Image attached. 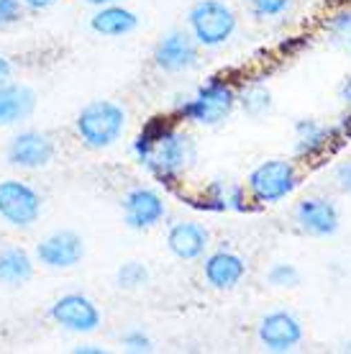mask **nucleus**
Listing matches in <instances>:
<instances>
[{
	"label": "nucleus",
	"mask_w": 351,
	"mask_h": 354,
	"mask_svg": "<svg viewBox=\"0 0 351 354\" xmlns=\"http://www.w3.org/2000/svg\"><path fill=\"white\" fill-rule=\"evenodd\" d=\"M131 151L136 162L157 183L177 190L182 177L198 162V144L187 131L177 129L169 118L157 115L133 139Z\"/></svg>",
	"instance_id": "f257e3e1"
},
{
	"label": "nucleus",
	"mask_w": 351,
	"mask_h": 354,
	"mask_svg": "<svg viewBox=\"0 0 351 354\" xmlns=\"http://www.w3.org/2000/svg\"><path fill=\"white\" fill-rule=\"evenodd\" d=\"M238 90L226 77H208L190 95L177 97L175 118L193 126H218L236 111Z\"/></svg>",
	"instance_id": "f03ea898"
},
{
	"label": "nucleus",
	"mask_w": 351,
	"mask_h": 354,
	"mask_svg": "<svg viewBox=\"0 0 351 354\" xmlns=\"http://www.w3.org/2000/svg\"><path fill=\"white\" fill-rule=\"evenodd\" d=\"M303 183L298 162L287 157H269L262 160L246 175V193L256 208L277 205L287 201Z\"/></svg>",
	"instance_id": "7ed1b4c3"
},
{
	"label": "nucleus",
	"mask_w": 351,
	"mask_h": 354,
	"mask_svg": "<svg viewBox=\"0 0 351 354\" xmlns=\"http://www.w3.org/2000/svg\"><path fill=\"white\" fill-rule=\"evenodd\" d=\"M126 126H129V115L115 100H90L77 113L75 131L88 149L100 151L121 142Z\"/></svg>",
	"instance_id": "20e7f679"
},
{
	"label": "nucleus",
	"mask_w": 351,
	"mask_h": 354,
	"mask_svg": "<svg viewBox=\"0 0 351 354\" xmlns=\"http://www.w3.org/2000/svg\"><path fill=\"white\" fill-rule=\"evenodd\" d=\"M238 28L236 10L223 0H198L187 10V31L200 49H218L229 44Z\"/></svg>",
	"instance_id": "39448f33"
},
{
	"label": "nucleus",
	"mask_w": 351,
	"mask_h": 354,
	"mask_svg": "<svg viewBox=\"0 0 351 354\" xmlns=\"http://www.w3.org/2000/svg\"><path fill=\"white\" fill-rule=\"evenodd\" d=\"M44 211V198L34 185L8 177L0 180V221L10 229H31L39 223Z\"/></svg>",
	"instance_id": "423d86ee"
},
{
	"label": "nucleus",
	"mask_w": 351,
	"mask_h": 354,
	"mask_svg": "<svg viewBox=\"0 0 351 354\" xmlns=\"http://www.w3.org/2000/svg\"><path fill=\"white\" fill-rule=\"evenodd\" d=\"M292 221H295L300 234H305L310 239H331L341 229V213L331 198L307 195L295 203Z\"/></svg>",
	"instance_id": "0eeeda50"
},
{
	"label": "nucleus",
	"mask_w": 351,
	"mask_h": 354,
	"mask_svg": "<svg viewBox=\"0 0 351 354\" xmlns=\"http://www.w3.org/2000/svg\"><path fill=\"white\" fill-rule=\"evenodd\" d=\"M49 319L70 334H95L103 324L97 303L82 292H64L49 308Z\"/></svg>",
	"instance_id": "6e6552de"
},
{
	"label": "nucleus",
	"mask_w": 351,
	"mask_h": 354,
	"mask_svg": "<svg viewBox=\"0 0 351 354\" xmlns=\"http://www.w3.org/2000/svg\"><path fill=\"white\" fill-rule=\"evenodd\" d=\"M200 64V46L190 31L172 28L154 46V67L164 75H184Z\"/></svg>",
	"instance_id": "1a4fd4ad"
},
{
	"label": "nucleus",
	"mask_w": 351,
	"mask_h": 354,
	"mask_svg": "<svg viewBox=\"0 0 351 354\" xmlns=\"http://www.w3.org/2000/svg\"><path fill=\"white\" fill-rule=\"evenodd\" d=\"M177 195L182 198V203L208 213H246L252 208L249 205L246 185H241L236 180H226V177L211 180L208 185L202 187L200 195H184V193H177Z\"/></svg>",
	"instance_id": "9d476101"
},
{
	"label": "nucleus",
	"mask_w": 351,
	"mask_h": 354,
	"mask_svg": "<svg viewBox=\"0 0 351 354\" xmlns=\"http://www.w3.org/2000/svg\"><path fill=\"white\" fill-rule=\"evenodd\" d=\"M256 339L267 352L290 354L303 344L305 328H303V321L292 310H269L267 316L259 319Z\"/></svg>",
	"instance_id": "9b49d317"
},
{
	"label": "nucleus",
	"mask_w": 351,
	"mask_h": 354,
	"mask_svg": "<svg viewBox=\"0 0 351 354\" xmlns=\"http://www.w3.org/2000/svg\"><path fill=\"white\" fill-rule=\"evenodd\" d=\"M123 223L131 231H149L164 221L167 201L164 195L149 185H136L121 198Z\"/></svg>",
	"instance_id": "f8f14e48"
},
{
	"label": "nucleus",
	"mask_w": 351,
	"mask_h": 354,
	"mask_svg": "<svg viewBox=\"0 0 351 354\" xmlns=\"http://www.w3.org/2000/svg\"><path fill=\"white\" fill-rule=\"evenodd\" d=\"M54 154H57V147H54L52 136L41 131H21L16 133L8 142V149H6V160H8L10 167L16 169H44L54 162Z\"/></svg>",
	"instance_id": "ddd939ff"
},
{
	"label": "nucleus",
	"mask_w": 351,
	"mask_h": 354,
	"mask_svg": "<svg viewBox=\"0 0 351 354\" xmlns=\"http://www.w3.org/2000/svg\"><path fill=\"white\" fill-rule=\"evenodd\" d=\"M34 257L46 270H72L85 257V241L77 231L59 229L36 244Z\"/></svg>",
	"instance_id": "4468645a"
},
{
	"label": "nucleus",
	"mask_w": 351,
	"mask_h": 354,
	"mask_svg": "<svg viewBox=\"0 0 351 354\" xmlns=\"http://www.w3.org/2000/svg\"><path fill=\"white\" fill-rule=\"evenodd\" d=\"M341 144L336 126L321 124L316 118H300L295 124V160L318 165Z\"/></svg>",
	"instance_id": "2eb2a0df"
},
{
	"label": "nucleus",
	"mask_w": 351,
	"mask_h": 354,
	"mask_svg": "<svg viewBox=\"0 0 351 354\" xmlns=\"http://www.w3.org/2000/svg\"><path fill=\"white\" fill-rule=\"evenodd\" d=\"M246 277V259L231 249H216L202 259V280L218 292L236 290Z\"/></svg>",
	"instance_id": "dca6fc26"
},
{
	"label": "nucleus",
	"mask_w": 351,
	"mask_h": 354,
	"mask_svg": "<svg viewBox=\"0 0 351 354\" xmlns=\"http://www.w3.org/2000/svg\"><path fill=\"white\" fill-rule=\"evenodd\" d=\"M167 249L182 262L202 259L211 249V231L200 221H177L167 229Z\"/></svg>",
	"instance_id": "f3484780"
},
{
	"label": "nucleus",
	"mask_w": 351,
	"mask_h": 354,
	"mask_svg": "<svg viewBox=\"0 0 351 354\" xmlns=\"http://www.w3.org/2000/svg\"><path fill=\"white\" fill-rule=\"evenodd\" d=\"M36 108V93L21 82L0 85V126L23 124Z\"/></svg>",
	"instance_id": "a211bd4d"
},
{
	"label": "nucleus",
	"mask_w": 351,
	"mask_h": 354,
	"mask_svg": "<svg viewBox=\"0 0 351 354\" xmlns=\"http://www.w3.org/2000/svg\"><path fill=\"white\" fill-rule=\"evenodd\" d=\"M90 28L97 36L121 39V36H129L139 28V16L131 8H123L118 3H111V6L95 8V13L90 16Z\"/></svg>",
	"instance_id": "6ab92c4d"
},
{
	"label": "nucleus",
	"mask_w": 351,
	"mask_h": 354,
	"mask_svg": "<svg viewBox=\"0 0 351 354\" xmlns=\"http://www.w3.org/2000/svg\"><path fill=\"white\" fill-rule=\"evenodd\" d=\"M36 262L23 247H3L0 249V285L21 288L34 280Z\"/></svg>",
	"instance_id": "aec40b11"
},
{
	"label": "nucleus",
	"mask_w": 351,
	"mask_h": 354,
	"mask_svg": "<svg viewBox=\"0 0 351 354\" xmlns=\"http://www.w3.org/2000/svg\"><path fill=\"white\" fill-rule=\"evenodd\" d=\"M325 36L334 46H339L341 52L351 54V6H341V8L331 10L325 16Z\"/></svg>",
	"instance_id": "412c9836"
},
{
	"label": "nucleus",
	"mask_w": 351,
	"mask_h": 354,
	"mask_svg": "<svg viewBox=\"0 0 351 354\" xmlns=\"http://www.w3.org/2000/svg\"><path fill=\"white\" fill-rule=\"evenodd\" d=\"M246 115L259 118V115L269 113L272 108V90L267 88L264 82H252L238 90V103H236Z\"/></svg>",
	"instance_id": "4be33fe9"
},
{
	"label": "nucleus",
	"mask_w": 351,
	"mask_h": 354,
	"mask_svg": "<svg viewBox=\"0 0 351 354\" xmlns=\"http://www.w3.org/2000/svg\"><path fill=\"white\" fill-rule=\"evenodd\" d=\"M149 283V270L141 262H123L115 272V285L121 290H139Z\"/></svg>",
	"instance_id": "5701e85b"
},
{
	"label": "nucleus",
	"mask_w": 351,
	"mask_h": 354,
	"mask_svg": "<svg viewBox=\"0 0 351 354\" xmlns=\"http://www.w3.org/2000/svg\"><path fill=\"white\" fill-rule=\"evenodd\" d=\"M267 283L272 288H298L300 285V270L290 262H274L269 270H267Z\"/></svg>",
	"instance_id": "b1692460"
},
{
	"label": "nucleus",
	"mask_w": 351,
	"mask_h": 354,
	"mask_svg": "<svg viewBox=\"0 0 351 354\" xmlns=\"http://www.w3.org/2000/svg\"><path fill=\"white\" fill-rule=\"evenodd\" d=\"M292 0H249V8L259 21H274L290 10Z\"/></svg>",
	"instance_id": "393cba45"
},
{
	"label": "nucleus",
	"mask_w": 351,
	"mask_h": 354,
	"mask_svg": "<svg viewBox=\"0 0 351 354\" xmlns=\"http://www.w3.org/2000/svg\"><path fill=\"white\" fill-rule=\"evenodd\" d=\"M121 346L129 354H149L154 352V342L144 328H129L121 337Z\"/></svg>",
	"instance_id": "a878e982"
},
{
	"label": "nucleus",
	"mask_w": 351,
	"mask_h": 354,
	"mask_svg": "<svg viewBox=\"0 0 351 354\" xmlns=\"http://www.w3.org/2000/svg\"><path fill=\"white\" fill-rule=\"evenodd\" d=\"M23 10H26V6L21 0H0V28L16 26L23 18Z\"/></svg>",
	"instance_id": "bb28decb"
},
{
	"label": "nucleus",
	"mask_w": 351,
	"mask_h": 354,
	"mask_svg": "<svg viewBox=\"0 0 351 354\" xmlns=\"http://www.w3.org/2000/svg\"><path fill=\"white\" fill-rule=\"evenodd\" d=\"M334 183H336V187H339L343 195H349V198H351V160L339 162V165H336Z\"/></svg>",
	"instance_id": "cd10ccee"
},
{
	"label": "nucleus",
	"mask_w": 351,
	"mask_h": 354,
	"mask_svg": "<svg viewBox=\"0 0 351 354\" xmlns=\"http://www.w3.org/2000/svg\"><path fill=\"white\" fill-rule=\"evenodd\" d=\"M336 126V133H339V139L341 142H351V113L346 111V113L339 118V124H334Z\"/></svg>",
	"instance_id": "c85d7f7f"
},
{
	"label": "nucleus",
	"mask_w": 351,
	"mask_h": 354,
	"mask_svg": "<svg viewBox=\"0 0 351 354\" xmlns=\"http://www.w3.org/2000/svg\"><path fill=\"white\" fill-rule=\"evenodd\" d=\"M10 77H13V62H10L8 57H3V54H0V85H3V82H8Z\"/></svg>",
	"instance_id": "c756f323"
},
{
	"label": "nucleus",
	"mask_w": 351,
	"mask_h": 354,
	"mask_svg": "<svg viewBox=\"0 0 351 354\" xmlns=\"http://www.w3.org/2000/svg\"><path fill=\"white\" fill-rule=\"evenodd\" d=\"M21 3L31 10H46V8H54L59 0H21Z\"/></svg>",
	"instance_id": "7c9ffc66"
},
{
	"label": "nucleus",
	"mask_w": 351,
	"mask_h": 354,
	"mask_svg": "<svg viewBox=\"0 0 351 354\" xmlns=\"http://www.w3.org/2000/svg\"><path fill=\"white\" fill-rule=\"evenodd\" d=\"M339 97H341L343 108L351 113V77H346V80H343L341 90H339Z\"/></svg>",
	"instance_id": "2f4dec72"
},
{
	"label": "nucleus",
	"mask_w": 351,
	"mask_h": 354,
	"mask_svg": "<svg viewBox=\"0 0 351 354\" xmlns=\"http://www.w3.org/2000/svg\"><path fill=\"white\" fill-rule=\"evenodd\" d=\"M75 354H108L106 346H95V344H79L72 349Z\"/></svg>",
	"instance_id": "473e14b6"
},
{
	"label": "nucleus",
	"mask_w": 351,
	"mask_h": 354,
	"mask_svg": "<svg viewBox=\"0 0 351 354\" xmlns=\"http://www.w3.org/2000/svg\"><path fill=\"white\" fill-rule=\"evenodd\" d=\"M82 3H88L93 8H100V6H111V3H118V0H82Z\"/></svg>",
	"instance_id": "72a5a7b5"
},
{
	"label": "nucleus",
	"mask_w": 351,
	"mask_h": 354,
	"mask_svg": "<svg viewBox=\"0 0 351 354\" xmlns=\"http://www.w3.org/2000/svg\"><path fill=\"white\" fill-rule=\"evenodd\" d=\"M343 352H351V342H346V344H343Z\"/></svg>",
	"instance_id": "f704fd0d"
}]
</instances>
